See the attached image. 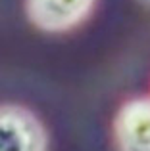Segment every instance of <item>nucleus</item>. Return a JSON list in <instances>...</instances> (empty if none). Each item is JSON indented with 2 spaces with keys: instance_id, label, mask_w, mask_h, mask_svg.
I'll return each mask as SVG.
<instances>
[{
  "instance_id": "7ed1b4c3",
  "label": "nucleus",
  "mask_w": 150,
  "mask_h": 151,
  "mask_svg": "<svg viewBox=\"0 0 150 151\" xmlns=\"http://www.w3.org/2000/svg\"><path fill=\"white\" fill-rule=\"evenodd\" d=\"M117 151H150V98L125 101L114 119Z\"/></svg>"
},
{
  "instance_id": "f257e3e1",
  "label": "nucleus",
  "mask_w": 150,
  "mask_h": 151,
  "mask_svg": "<svg viewBox=\"0 0 150 151\" xmlns=\"http://www.w3.org/2000/svg\"><path fill=\"white\" fill-rule=\"evenodd\" d=\"M2 151H46V130L33 111L21 105H2L0 111Z\"/></svg>"
},
{
  "instance_id": "f03ea898",
  "label": "nucleus",
  "mask_w": 150,
  "mask_h": 151,
  "mask_svg": "<svg viewBox=\"0 0 150 151\" xmlns=\"http://www.w3.org/2000/svg\"><path fill=\"white\" fill-rule=\"evenodd\" d=\"M96 0H25L27 19L44 33H66L90 15Z\"/></svg>"
},
{
  "instance_id": "20e7f679",
  "label": "nucleus",
  "mask_w": 150,
  "mask_h": 151,
  "mask_svg": "<svg viewBox=\"0 0 150 151\" xmlns=\"http://www.w3.org/2000/svg\"><path fill=\"white\" fill-rule=\"evenodd\" d=\"M141 2H143V4H144L146 8H150V0H141Z\"/></svg>"
}]
</instances>
